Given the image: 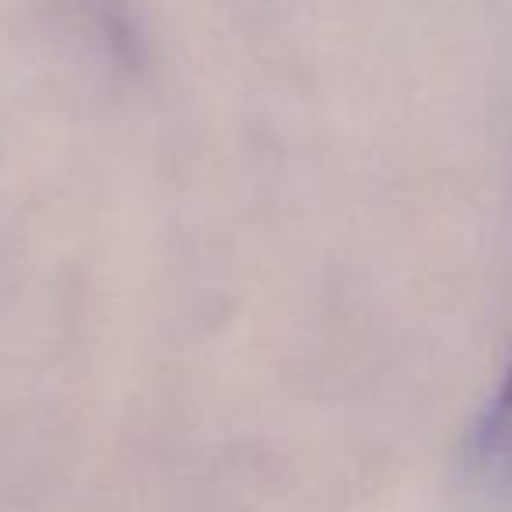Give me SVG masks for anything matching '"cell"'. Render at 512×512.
<instances>
[{
  "label": "cell",
  "mask_w": 512,
  "mask_h": 512,
  "mask_svg": "<svg viewBox=\"0 0 512 512\" xmlns=\"http://www.w3.org/2000/svg\"><path fill=\"white\" fill-rule=\"evenodd\" d=\"M474 463L491 484L512 488V365L474 428Z\"/></svg>",
  "instance_id": "obj_1"
},
{
  "label": "cell",
  "mask_w": 512,
  "mask_h": 512,
  "mask_svg": "<svg viewBox=\"0 0 512 512\" xmlns=\"http://www.w3.org/2000/svg\"><path fill=\"white\" fill-rule=\"evenodd\" d=\"M78 8L92 22V29L102 32L109 50H116L120 57H134V29L123 0H78Z\"/></svg>",
  "instance_id": "obj_2"
}]
</instances>
